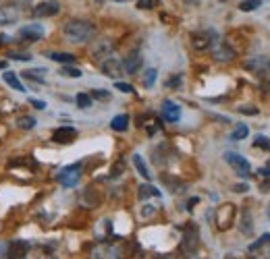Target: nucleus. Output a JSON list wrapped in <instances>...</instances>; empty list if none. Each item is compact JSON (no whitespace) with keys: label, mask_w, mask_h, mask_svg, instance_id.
<instances>
[{"label":"nucleus","mask_w":270,"mask_h":259,"mask_svg":"<svg viewBox=\"0 0 270 259\" xmlns=\"http://www.w3.org/2000/svg\"><path fill=\"white\" fill-rule=\"evenodd\" d=\"M96 36V25L83 21V19H73L65 25V38L71 44H85Z\"/></svg>","instance_id":"1"},{"label":"nucleus","mask_w":270,"mask_h":259,"mask_svg":"<svg viewBox=\"0 0 270 259\" xmlns=\"http://www.w3.org/2000/svg\"><path fill=\"white\" fill-rule=\"evenodd\" d=\"M218 42V34L214 29H202L191 34V46L195 50H208V48H214V44Z\"/></svg>","instance_id":"2"},{"label":"nucleus","mask_w":270,"mask_h":259,"mask_svg":"<svg viewBox=\"0 0 270 259\" xmlns=\"http://www.w3.org/2000/svg\"><path fill=\"white\" fill-rule=\"evenodd\" d=\"M225 162L235 170L237 176H241V178H248L252 174V166H250V162L243 158V156H239L235 151H227L225 153Z\"/></svg>","instance_id":"3"},{"label":"nucleus","mask_w":270,"mask_h":259,"mask_svg":"<svg viewBox=\"0 0 270 259\" xmlns=\"http://www.w3.org/2000/svg\"><path fill=\"white\" fill-rule=\"evenodd\" d=\"M243 67H246L250 73L258 75V77H268V75H270V56H266V54L252 56V58L246 60Z\"/></svg>","instance_id":"4"},{"label":"nucleus","mask_w":270,"mask_h":259,"mask_svg":"<svg viewBox=\"0 0 270 259\" xmlns=\"http://www.w3.org/2000/svg\"><path fill=\"white\" fill-rule=\"evenodd\" d=\"M200 247V230L198 226L189 224L185 226V232H183V243H181V251L187 253V255H193Z\"/></svg>","instance_id":"5"},{"label":"nucleus","mask_w":270,"mask_h":259,"mask_svg":"<svg viewBox=\"0 0 270 259\" xmlns=\"http://www.w3.org/2000/svg\"><path fill=\"white\" fill-rule=\"evenodd\" d=\"M58 183H61L63 187H75L81 178V164H71L67 168H63L61 172L56 174Z\"/></svg>","instance_id":"6"},{"label":"nucleus","mask_w":270,"mask_h":259,"mask_svg":"<svg viewBox=\"0 0 270 259\" xmlns=\"http://www.w3.org/2000/svg\"><path fill=\"white\" fill-rule=\"evenodd\" d=\"M233 218H235V205L233 203H223L216 210V226H218L220 230L229 228V226L233 224Z\"/></svg>","instance_id":"7"},{"label":"nucleus","mask_w":270,"mask_h":259,"mask_svg":"<svg viewBox=\"0 0 270 259\" xmlns=\"http://www.w3.org/2000/svg\"><path fill=\"white\" fill-rule=\"evenodd\" d=\"M112 52H114V42H110V40H98L92 46V58L96 62L106 60L108 56H112Z\"/></svg>","instance_id":"8"},{"label":"nucleus","mask_w":270,"mask_h":259,"mask_svg":"<svg viewBox=\"0 0 270 259\" xmlns=\"http://www.w3.org/2000/svg\"><path fill=\"white\" fill-rule=\"evenodd\" d=\"M19 38L23 40V42H38V40H42L44 38V27L40 25V23H32V25H25V27H21L19 29Z\"/></svg>","instance_id":"9"},{"label":"nucleus","mask_w":270,"mask_h":259,"mask_svg":"<svg viewBox=\"0 0 270 259\" xmlns=\"http://www.w3.org/2000/svg\"><path fill=\"white\" fill-rule=\"evenodd\" d=\"M75 139H77V128H73V126H58L52 133V141L61 143V145H69Z\"/></svg>","instance_id":"10"},{"label":"nucleus","mask_w":270,"mask_h":259,"mask_svg":"<svg viewBox=\"0 0 270 259\" xmlns=\"http://www.w3.org/2000/svg\"><path fill=\"white\" fill-rule=\"evenodd\" d=\"M102 73L106 77H112V79H118L125 71H123V62L116 60L114 56H108L106 60H102Z\"/></svg>","instance_id":"11"},{"label":"nucleus","mask_w":270,"mask_h":259,"mask_svg":"<svg viewBox=\"0 0 270 259\" xmlns=\"http://www.w3.org/2000/svg\"><path fill=\"white\" fill-rule=\"evenodd\" d=\"M21 17V9L17 5H3L0 7V25H13Z\"/></svg>","instance_id":"12"},{"label":"nucleus","mask_w":270,"mask_h":259,"mask_svg":"<svg viewBox=\"0 0 270 259\" xmlns=\"http://www.w3.org/2000/svg\"><path fill=\"white\" fill-rule=\"evenodd\" d=\"M61 13V5L54 3V0H46V3H40L36 9H34V17L38 19H44V17H54Z\"/></svg>","instance_id":"13"},{"label":"nucleus","mask_w":270,"mask_h":259,"mask_svg":"<svg viewBox=\"0 0 270 259\" xmlns=\"http://www.w3.org/2000/svg\"><path fill=\"white\" fill-rule=\"evenodd\" d=\"M162 116L166 122H179L181 120V106L175 104L173 100H164L162 102Z\"/></svg>","instance_id":"14"},{"label":"nucleus","mask_w":270,"mask_h":259,"mask_svg":"<svg viewBox=\"0 0 270 259\" xmlns=\"http://www.w3.org/2000/svg\"><path fill=\"white\" fill-rule=\"evenodd\" d=\"M141 64H143L141 54H139V52H131V54L123 60V71H125L127 75H135V73L141 71Z\"/></svg>","instance_id":"15"},{"label":"nucleus","mask_w":270,"mask_h":259,"mask_svg":"<svg viewBox=\"0 0 270 259\" xmlns=\"http://www.w3.org/2000/svg\"><path fill=\"white\" fill-rule=\"evenodd\" d=\"M216 48H214V58L218 60V62H229V60H233L235 58V50L229 46V44H214Z\"/></svg>","instance_id":"16"},{"label":"nucleus","mask_w":270,"mask_h":259,"mask_svg":"<svg viewBox=\"0 0 270 259\" xmlns=\"http://www.w3.org/2000/svg\"><path fill=\"white\" fill-rule=\"evenodd\" d=\"M29 251V243L27 241H13L9 245V253L7 257H13V259H19V257H25Z\"/></svg>","instance_id":"17"},{"label":"nucleus","mask_w":270,"mask_h":259,"mask_svg":"<svg viewBox=\"0 0 270 259\" xmlns=\"http://www.w3.org/2000/svg\"><path fill=\"white\" fill-rule=\"evenodd\" d=\"M127 126H129V116L127 114H118L110 120V128L112 131H118V133H123L127 131Z\"/></svg>","instance_id":"18"},{"label":"nucleus","mask_w":270,"mask_h":259,"mask_svg":"<svg viewBox=\"0 0 270 259\" xmlns=\"http://www.w3.org/2000/svg\"><path fill=\"white\" fill-rule=\"evenodd\" d=\"M133 166L137 168V172L145 178V180H150V178H152V172H150L148 170V166H145V162H143V158L139 156V153H133Z\"/></svg>","instance_id":"19"},{"label":"nucleus","mask_w":270,"mask_h":259,"mask_svg":"<svg viewBox=\"0 0 270 259\" xmlns=\"http://www.w3.org/2000/svg\"><path fill=\"white\" fill-rule=\"evenodd\" d=\"M48 58L54 62H61V64H73L75 62V54H71V52H50Z\"/></svg>","instance_id":"20"},{"label":"nucleus","mask_w":270,"mask_h":259,"mask_svg":"<svg viewBox=\"0 0 270 259\" xmlns=\"http://www.w3.org/2000/svg\"><path fill=\"white\" fill-rule=\"evenodd\" d=\"M3 79H5V83H7V85H11L15 91H25V87L21 85L19 77H17L13 71H5V73H3Z\"/></svg>","instance_id":"21"},{"label":"nucleus","mask_w":270,"mask_h":259,"mask_svg":"<svg viewBox=\"0 0 270 259\" xmlns=\"http://www.w3.org/2000/svg\"><path fill=\"white\" fill-rule=\"evenodd\" d=\"M139 199H148V197H160V189L152 187V185H141L137 191Z\"/></svg>","instance_id":"22"},{"label":"nucleus","mask_w":270,"mask_h":259,"mask_svg":"<svg viewBox=\"0 0 270 259\" xmlns=\"http://www.w3.org/2000/svg\"><path fill=\"white\" fill-rule=\"evenodd\" d=\"M248 135H250L248 124H237V126L233 128V133H231V139H233V141H241V139H248Z\"/></svg>","instance_id":"23"},{"label":"nucleus","mask_w":270,"mask_h":259,"mask_svg":"<svg viewBox=\"0 0 270 259\" xmlns=\"http://www.w3.org/2000/svg\"><path fill=\"white\" fill-rule=\"evenodd\" d=\"M44 73H46L44 69H29L23 73V77L29 81H36V83H44Z\"/></svg>","instance_id":"24"},{"label":"nucleus","mask_w":270,"mask_h":259,"mask_svg":"<svg viewBox=\"0 0 270 259\" xmlns=\"http://www.w3.org/2000/svg\"><path fill=\"white\" fill-rule=\"evenodd\" d=\"M156 77H158V71L156 69H148L145 71V75H143V87H154V83H156Z\"/></svg>","instance_id":"25"},{"label":"nucleus","mask_w":270,"mask_h":259,"mask_svg":"<svg viewBox=\"0 0 270 259\" xmlns=\"http://www.w3.org/2000/svg\"><path fill=\"white\" fill-rule=\"evenodd\" d=\"M61 75H63V77H71V79H79L83 73H81V69H77V67H69V64H65V67L61 69Z\"/></svg>","instance_id":"26"},{"label":"nucleus","mask_w":270,"mask_h":259,"mask_svg":"<svg viewBox=\"0 0 270 259\" xmlns=\"http://www.w3.org/2000/svg\"><path fill=\"white\" fill-rule=\"evenodd\" d=\"M260 5H262V0H243V3L239 5V9H241L243 13H252V11H256Z\"/></svg>","instance_id":"27"},{"label":"nucleus","mask_w":270,"mask_h":259,"mask_svg":"<svg viewBox=\"0 0 270 259\" xmlns=\"http://www.w3.org/2000/svg\"><path fill=\"white\" fill-rule=\"evenodd\" d=\"M75 100H77V106L83 108V110L92 106V95H89V93H77Z\"/></svg>","instance_id":"28"},{"label":"nucleus","mask_w":270,"mask_h":259,"mask_svg":"<svg viewBox=\"0 0 270 259\" xmlns=\"http://www.w3.org/2000/svg\"><path fill=\"white\" fill-rule=\"evenodd\" d=\"M17 124H19V128H25V131H29V128L36 126V118H32V116H21L17 120Z\"/></svg>","instance_id":"29"},{"label":"nucleus","mask_w":270,"mask_h":259,"mask_svg":"<svg viewBox=\"0 0 270 259\" xmlns=\"http://www.w3.org/2000/svg\"><path fill=\"white\" fill-rule=\"evenodd\" d=\"M254 145H256V147H264V149L270 151V139L264 137V135H258V137L254 139Z\"/></svg>","instance_id":"30"},{"label":"nucleus","mask_w":270,"mask_h":259,"mask_svg":"<svg viewBox=\"0 0 270 259\" xmlns=\"http://www.w3.org/2000/svg\"><path fill=\"white\" fill-rule=\"evenodd\" d=\"M9 58H13V60H25V62H27V60H32L34 56L29 54V52H11Z\"/></svg>","instance_id":"31"},{"label":"nucleus","mask_w":270,"mask_h":259,"mask_svg":"<svg viewBox=\"0 0 270 259\" xmlns=\"http://www.w3.org/2000/svg\"><path fill=\"white\" fill-rule=\"evenodd\" d=\"M92 98H96V100H110V93L108 91H104V89H92Z\"/></svg>","instance_id":"32"},{"label":"nucleus","mask_w":270,"mask_h":259,"mask_svg":"<svg viewBox=\"0 0 270 259\" xmlns=\"http://www.w3.org/2000/svg\"><path fill=\"white\" fill-rule=\"evenodd\" d=\"M268 243H270V232H268V235H264V237H260V241H256V243L250 247V251H258L262 245H268Z\"/></svg>","instance_id":"33"},{"label":"nucleus","mask_w":270,"mask_h":259,"mask_svg":"<svg viewBox=\"0 0 270 259\" xmlns=\"http://www.w3.org/2000/svg\"><path fill=\"white\" fill-rule=\"evenodd\" d=\"M237 112H239V114H250V116H256V114H258V108H254V106H239V108H237Z\"/></svg>","instance_id":"34"},{"label":"nucleus","mask_w":270,"mask_h":259,"mask_svg":"<svg viewBox=\"0 0 270 259\" xmlns=\"http://www.w3.org/2000/svg\"><path fill=\"white\" fill-rule=\"evenodd\" d=\"M114 87H116L118 91H123V93H133V87H131L129 83H123V81H116Z\"/></svg>","instance_id":"35"},{"label":"nucleus","mask_w":270,"mask_h":259,"mask_svg":"<svg viewBox=\"0 0 270 259\" xmlns=\"http://www.w3.org/2000/svg\"><path fill=\"white\" fill-rule=\"evenodd\" d=\"M156 5V0H137V9H152Z\"/></svg>","instance_id":"36"},{"label":"nucleus","mask_w":270,"mask_h":259,"mask_svg":"<svg viewBox=\"0 0 270 259\" xmlns=\"http://www.w3.org/2000/svg\"><path fill=\"white\" fill-rule=\"evenodd\" d=\"M243 222H252V214H250V212L243 214ZM241 230L250 235V232H252V224H243V228H241Z\"/></svg>","instance_id":"37"},{"label":"nucleus","mask_w":270,"mask_h":259,"mask_svg":"<svg viewBox=\"0 0 270 259\" xmlns=\"http://www.w3.org/2000/svg\"><path fill=\"white\" fill-rule=\"evenodd\" d=\"M121 172H123V162H118L116 166H112V172H110V176H112V178H116V176H121Z\"/></svg>","instance_id":"38"},{"label":"nucleus","mask_w":270,"mask_h":259,"mask_svg":"<svg viewBox=\"0 0 270 259\" xmlns=\"http://www.w3.org/2000/svg\"><path fill=\"white\" fill-rule=\"evenodd\" d=\"M29 104H32L34 108H38V110H44V108H46V102H44V100H34V98H32V100H29Z\"/></svg>","instance_id":"39"},{"label":"nucleus","mask_w":270,"mask_h":259,"mask_svg":"<svg viewBox=\"0 0 270 259\" xmlns=\"http://www.w3.org/2000/svg\"><path fill=\"white\" fill-rule=\"evenodd\" d=\"M233 191H235V193H246V191H248V185H235Z\"/></svg>","instance_id":"40"},{"label":"nucleus","mask_w":270,"mask_h":259,"mask_svg":"<svg viewBox=\"0 0 270 259\" xmlns=\"http://www.w3.org/2000/svg\"><path fill=\"white\" fill-rule=\"evenodd\" d=\"M11 42V38L9 36H3V34H0V46H7Z\"/></svg>","instance_id":"41"},{"label":"nucleus","mask_w":270,"mask_h":259,"mask_svg":"<svg viewBox=\"0 0 270 259\" xmlns=\"http://www.w3.org/2000/svg\"><path fill=\"white\" fill-rule=\"evenodd\" d=\"M179 83H181V77H175V79L168 81V87H175V85H179Z\"/></svg>","instance_id":"42"},{"label":"nucleus","mask_w":270,"mask_h":259,"mask_svg":"<svg viewBox=\"0 0 270 259\" xmlns=\"http://www.w3.org/2000/svg\"><path fill=\"white\" fill-rule=\"evenodd\" d=\"M260 172H262L264 176H268V178H270V162H268V164H266V168H262Z\"/></svg>","instance_id":"43"},{"label":"nucleus","mask_w":270,"mask_h":259,"mask_svg":"<svg viewBox=\"0 0 270 259\" xmlns=\"http://www.w3.org/2000/svg\"><path fill=\"white\" fill-rule=\"evenodd\" d=\"M262 91H270V79H266V81L262 83Z\"/></svg>","instance_id":"44"},{"label":"nucleus","mask_w":270,"mask_h":259,"mask_svg":"<svg viewBox=\"0 0 270 259\" xmlns=\"http://www.w3.org/2000/svg\"><path fill=\"white\" fill-rule=\"evenodd\" d=\"M195 203H198V199H195V197H193V199H189V203H187V208H189V210H191V208H193V205H195Z\"/></svg>","instance_id":"45"},{"label":"nucleus","mask_w":270,"mask_h":259,"mask_svg":"<svg viewBox=\"0 0 270 259\" xmlns=\"http://www.w3.org/2000/svg\"><path fill=\"white\" fill-rule=\"evenodd\" d=\"M7 69V62L5 60H0V71H5Z\"/></svg>","instance_id":"46"},{"label":"nucleus","mask_w":270,"mask_h":259,"mask_svg":"<svg viewBox=\"0 0 270 259\" xmlns=\"http://www.w3.org/2000/svg\"><path fill=\"white\" fill-rule=\"evenodd\" d=\"M96 3H98V5H102V3H104V0H96Z\"/></svg>","instance_id":"47"},{"label":"nucleus","mask_w":270,"mask_h":259,"mask_svg":"<svg viewBox=\"0 0 270 259\" xmlns=\"http://www.w3.org/2000/svg\"><path fill=\"white\" fill-rule=\"evenodd\" d=\"M116 3H125V0H116Z\"/></svg>","instance_id":"48"},{"label":"nucleus","mask_w":270,"mask_h":259,"mask_svg":"<svg viewBox=\"0 0 270 259\" xmlns=\"http://www.w3.org/2000/svg\"><path fill=\"white\" fill-rule=\"evenodd\" d=\"M268 245H270V243H268ZM268 255H270V249H268Z\"/></svg>","instance_id":"49"},{"label":"nucleus","mask_w":270,"mask_h":259,"mask_svg":"<svg viewBox=\"0 0 270 259\" xmlns=\"http://www.w3.org/2000/svg\"><path fill=\"white\" fill-rule=\"evenodd\" d=\"M268 214H270V212H268Z\"/></svg>","instance_id":"50"}]
</instances>
